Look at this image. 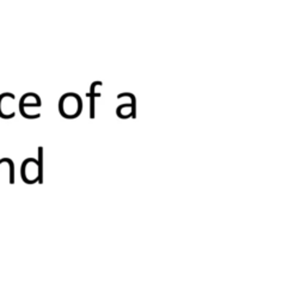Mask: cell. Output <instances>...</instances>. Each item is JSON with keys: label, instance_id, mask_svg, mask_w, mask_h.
Returning <instances> with one entry per match:
<instances>
[{"label": "cell", "instance_id": "obj_3", "mask_svg": "<svg viewBox=\"0 0 306 306\" xmlns=\"http://www.w3.org/2000/svg\"><path fill=\"white\" fill-rule=\"evenodd\" d=\"M41 106V98L40 96L35 92H28L22 96L19 101V111L23 114L28 108H40Z\"/></svg>", "mask_w": 306, "mask_h": 306}, {"label": "cell", "instance_id": "obj_5", "mask_svg": "<svg viewBox=\"0 0 306 306\" xmlns=\"http://www.w3.org/2000/svg\"><path fill=\"white\" fill-rule=\"evenodd\" d=\"M15 101L16 100V96L11 92H4V94L0 95V117L5 120H9V119H13L16 116V113L13 114H7L6 110H4V106H5V101Z\"/></svg>", "mask_w": 306, "mask_h": 306}, {"label": "cell", "instance_id": "obj_4", "mask_svg": "<svg viewBox=\"0 0 306 306\" xmlns=\"http://www.w3.org/2000/svg\"><path fill=\"white\" fill-rule=\"evenodd\" d=\"M116 114L120 119H129V117H135V101L126 104H120L116 109Z\"/></svg>", "mask_w": 306, "mask_h": 306}, {"label": "cell", "instance_id": "obj_1", "mask_svg": "<svg viewBox=\"0 0 306 306\" xmlns=\"http://www.w3.org/2000/svg\"><path fill=\"white\" fill-rule=\"evenodd\" d=\"M21 177L26 184L43 183V147H38V159L26 158L21 166Z\"/></svg>", "mask_w": 306, "mask_h": 306}, {"label": "cell", "instance_id": "obj_2", "mask_svg": "<svg viewBox=\"0 0 306 306\" xmlns=\"http://www.w3.org/2000/svg\"><path fill=\"white\" fill-rule=\"evenodd\" d=\"M83 110V101L78 94L68 92L65 94L59 101V111L62 117L72 120L78 117Z\"/></svg>", "mask_w": 306, "mask_h": 306}, {"label": "cell", "instance_id": "obj_6", "mask_svg": "<svg viewBox=\"0 0 306 306\" xmlns=\"http://www.w3.org/2000/svg\"><path fill=\"white\" fill-rule=\"evenodd\" d=\"M103 85L102 81H94L91 84V89H90L89 92V97H90V117L91 119H95V100L96 97H100L101 92H96V87Z\"/></svg>", "mask_w": 306, "mask_h": 306}]
</instances>
